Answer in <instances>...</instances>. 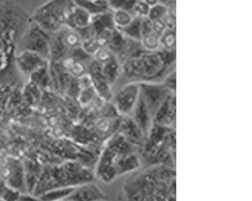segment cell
Instances as JSON below:
<instances>
[{"label": "cell", "mask_w": 252, "mask_h": 201, "mask_svg": "<svg viewBox=\"0 0 252 201\" xmlns=\"http://www.w3.org/2000/svg\"><path fill=\"white\" fill-rule=\"evenodd\" d=\"M92 15L84 8L75 5L67 18L66 28L76 29L85 28L91 24Z\"/></svg>", "instance_id": "4fadbf2b"}, {"label": "cell", "mask_w": 252, "mask_h": 201, "mask_svg": "<svg viewBox=\"0 0 252 201\" xmlns=\"http://www.w3.org/2000/svg\"><path fill=\"white\" fill-rule=\"evenodd\" d=\"M167 12H168V8L167 5L158 3L154 6L150 7L149 14L146 18L151 22H153L155 20L163 19Z\"/></svg>", "instance_id": "83f0119b"}, {"label": "cell", "mask_w": 252, "mask_h": 201, "mask_svg": "<svg viewBox=\"0 0 252 201\" xmlns=\"http://www.w3.org/2000/svg\"><path fill=\"white\" fill-rule=\"evenodd\" d=\"M29 20L18 4L0 2V80H11L18 72L15 57L20 38Z\"/></svg>", "instance_id": "6da1fadb"}, {"label": "cell", "mask_w": 252, "mask_h": 201, "mask_svg": "<svg viewBox=\"0 0 252 201\" xmlns=\"http://www.w3.org/2000/svg\"><path fill=\"white\" fill-rule=\"evenodd\" d=\"M15 64L18 72L30 77L41 67L49 66L50 61L37 53L22 51L17 53Z\"/></svg>", "instance_id": "52a82bcc"}, {"label": "cell", "mask_w": 252, "mask_h": 201, "mask_svg": "<svg viewBox=\"0 0 252 201\" xmlns=\"http://www.w3.org/2000/svg\"><path fill=\"white\" fill-rule=\"evenodd\" d=\"M151 29H152L153 33L157 35L158 37H160V36H162L163 33L165 32L167 28L164 19H158L152 22Z\"/></svg>", "instance_id": "1f68e13d"}, {"label": "cell", "mask_w": 252, "mask_h": 201, "mask_svg": "<svg viewBox=\"0 0 252 201\" xmlns=\"http://www.w3.org/2000/svg\"><path fill=\"white\" fill-rule=\"evenodd\" d=\"M81 47L83 48V49H84L86 53H88L90 56H92L93 57H94L95 53L98 51V49L101 48L99 45L98 44V43H97L95 36L90 38V39H85V40L82 41Z\"/></svg>", "instance_id": "f546056e"}, {"label": "cell", "mask_w": 252, "mask_h": 201, "mask_svg": "<svg viewBox=\"0 0 252 201\" xmlns=\"http://www.w3.org/2000/svg\"><path fill=\"white\" fill-rule=\"evenodd\" d=\"M59 63L65 71L75 78H80L88 74L87 64L76 61L70 56H67L63 61Z\"/></svg>", "instance_id": "e0dca14e"}, {"label": "cell", "mask_w": 252, "mask_h": 201, "mask_svg": "<svg viewBox=\"0 0 252 201\" xmlns=\"http://www.w3.org/2000/svg\"><path fill=\"white\" fill-rule=\"evenodd\" d=\"M146 196V194L141 181L131 185L128 190L129 201H144Z\"/></svg>", "instance_id": "4316f807"}, {"label": "cell", "mask_w": 252, "mask_h": 201, "mask_svg": "<svg viewBox=\"0 0 252 201\" xmlns=\"http://www.w3.org/2000/svg\"><path fill=\"white\" fill-rule=\"evenodd\" d=\"M49 66L50 64L36 70V72L30 76V81L33 82L39 88L46 89V88H48L50 86V83L52 82Z\"/></svg>", "instance_id": "44dd1931"}, {"label": "cell", "mask_w": 252, "mask_h": 201, "mask_svg": "<svg viewBox=\"0 0 252 201\" xmlns=\"http://www.w3.org/2000/svg\"><path fill=\"white\" fill-rule=\"evenodd\" d=\"M77 6L84 8L91 15H98L111 11L106 0H73Z\"/></svg>", "instance_id": "2e32d148"}, {"label": "cell", "mask_w": 252, "mask_h": 201, "mask_svg": "<svg viewBox=\"0 0 252 201\" xmlns=\"http://www.w3.org/2000/svg\"><path fill=\"white\" fill-rule=\"evenodd\" d=\"M176 94L173 93L160 105L153 116V122L162 126H170L175 121Z\"/></svg>", "instance_id": "9c48e42d"}, {"label": "cell", "mask_w": 252, "mask_h": 201, "mask_svg": "<svg viewBox=\"0 0 252 201\" xmlns=\"http://www.w3.org/2000/svg\"><path fill=\"white\" fill-rule=\"evenodd\" d=\"M115 167L118 175H123L136 170L139 167V159L133 153L118 156Z\"/></svg>", "instance_id": "5bb4252c"}, {"label": "cell", "mask_w": 252, "mask_h": 201, "mask_svg": "<svg viewBox=\"0 0 252 201\" xmlns=\"http://www.w3.org/2000/svg\"><path fill=\"white\" fill-rule=\"evenodd\" d=\"M105 147L117 155H125L132 153V144L121 133L115 135L112 139H110Z\"/></svg>", "instance_id": "9a60e30c"}, {"label": "cell", "mask_w": 252, "mask_h": 201, "mask_svg": "<svg viewBox=\"0 0 252 201\" xmlns=\"http://www.w3.org/2000/svg\"><path fill=\"white\" fill-rule=\"evenodd\" d=\"M93 174L84 165L75 161L49 166L42 169L33 195L39 197L53 188L77 187L93 182Z\"/></svg>", "instance_id": "7a4b0ae2"}, {"label": "cell", "mask_w": 252, "mask_h": 201, "mask_svg": "<svg viewBox=\"0 0 252 201\" xmlns=\"http://www.w3.org/2000/svg\"><path fill=\"white\" fill-rule=\"evenodd\" d=\"M63 41L69 49L80 47L82 44V39L75 29L64 28L62 29Z\"/></svg>", "instance_id": "603a6c76"}, {"label": "cell", "mask_w": 252, "mask_h": 201, "mask_svg": "<svg viewBox=\"0 0 252 201\" xmlns=\"http://www.w3.org/2000/svg\"><path fill=\"white\" fill-rule=\"evenodd\" d=\"M160 49L167 51H175L177 45L176 29H167L160 37Z\"/></svg>", "instance_id": "d4e9b609"}, {"label": "cell", "mask_w": 252, "mask_h": 201, "mask_svg": "<svg viewBox=\"0 0 252 201\" xmlns=\"http://www.w3.org/2000/svg\"><path fill=\"white\" fill-rule=\"evenodd\" d=\"M173 93L174 92H171L162 82L140 83V95L153 119L160 105Z\"/></svg>", "instance_id": "8992f818"}, {"label": "cell", "mask_w": 252, "mask_h": 201, "mask_svg": "<svg viewBox=\"0 0 252 201\" xmlns=\"http://www.w3.org/2000/svg\"><path fill=\"white\" fill-rule=\"evenodd\" d=\"M150 7L146 5L143 0H137L133 8V15L134 16L141 17V18H146L149 14Z\"/></svg>", "instance_id": "4dcf8cb0"}, {"label": "cell", "mask_w": 252, "mask_h": 201, "mask_svg": "<svg viewBox=\"0 0 252 201\" xmlns=\"http://www.w3.org/2000/svg\"><path fill=\"white\" fill-rule=\"evenodd\" d=\"M142 20L143 18L136 16L128 26L117 29L125 38L140 42L142 37Z\"/></svg>", "instance_id": "ac0fdd59"}, {"label": "cell", "mask_w": 252, "mask_h": 201, "mask_svg": "<svg viewBox=\"0 0 252 201\" xmlns=\"http://www.w3.org/2000/svg\"><path fill=\"white\" fill-rule=\"evenodd\" d=\"M140 44L146 53H155L160 49V37L153 32H148L142 35Z\"/></svg>", "instance_id": "7402d4cb"}, {"label": "cell", "mask_w": 252, "mask_h": 201, "mask_svg": "<svg viewBox=\"0 0 252 201\" xmlns=\"http://www.w3.org/2000/svg\"><path fill=\"white\" fill-rule=\"evenodd\" d=\"M20 194L21 193L16 190L8 187L4 189L3 192H2V197L0 198L3 201H16Z\"/></svg>", "instance_id": "d6a6232c"}, {"label": "cell", "mask_w": 252, "mask_h": 201, "mask_svg": "<svg viewBox=\"0 0 252 201\" xmlns=\"http://www.w3.org/2000/svg\"><path fill=\"white\" fill-rule=\"evenodd\" d=\"M75 187H64V188H56L49 190L41 195L39 199L42 201H59L67 199L70 194L72 193Z\"/></svg>", "instance_id": "ffe728a7"}, {"label": "cell", "mask_w": 252, "mask_h": 201, "mask_svg": "<svg viewBox=\"0 0 252 201\" xmlns=\"http://www.w3.org/2000/svg\"><path fill=\"white\" fill-rule=\"evenodd\" d=\"M137 0H106L108 8L111 11L124 9L133 15V8Z\"/></svg>", "instance_id": "484cf974"}, {"label": "cell", "mask_w": 252, "mask_h": 201, "mask_svg": "<svg viewBox=\"0 0 252 201\" xmlns=\"http://www.w3.org/2000/svg\"><path fill=\"white\" fill-rule=\"evenodd\" d=\"M135 16L133 14L124 9L112 11V18L116 29H122L133 22Z\"/></svg>", "instance_id": "cb8c5ba5"}, {"label": "cell", "mask_w": 252, "mask_h": 201, "mask_svg": "<svg viewBox=\"0 0 252 201\" xmlns=\"http://www.w3.org/2000/svg\"><path fill=\"white\" fill-rule=\"evenodd\" d=\"M105 198L98 185L89 182L75 187L67 199L72 201H103Z\"/></svg>", "instance_id": "ba28073f"}, {"label": "cell", "mask_w": 252, "mask_h": 201, "mask_svg": "<svg viewBox=\"0 0 252 201\" xmlns=\"http://www.w3.org/2000/svg\"><path fill=\"white\" fill-rule=\"evenodd\" d=\"M51 33L33 22L30 17L29 22L20 38L18 52L29 51L37 53L49 60Z\"/></svg>", "instance_id": "277c9868"}, {"label": "cell", "mask_w": 252, "mask_h": 201, "mask_svg": "<svg viewBox=\"0 0 252 201\" xmlns=\"http://www.w3.org/2000/svg\"><path fill=\"white\" fill-rule=\"evenodd\" d=\"M129 116L139 126L143 134L148 135L153 126V116L141 95H139V99Z\"/></svg>", "instance_id": "30bf717a"}, {"label": "cell", "mask_w": 252, "mask_h": 201, "mask_svg": "<svg viewBox=\"0 0 252 201\" xmlns=\"http://www.w3.org/2000/svg\"><path fill=\"white\" fill-rule=\"evenodd\" d=\"M16 201H42L39 197L35 196L33 194L21 193Z\"/></svg>", "instance_id": "836d02e7"}, {"label": "cell", "mask_w": 252, "mask_h": 201, "mask_svg": "<svg viewBox=\"0 0 252 201\" xmlns=\"http://www.w3.org/2000/svg\"><path fill=\"white\" fill-rule=\"evenodd\" d=\"M70 201V200H68V199H64V200H62V201Z\"/></svg>", "instance_id": "8d00e7d4"}, {"label": "cell", "mask_w": 252, "mask_h": 201, "mask_svg": "<svg viewBox=\"0 0 252 201\" xmlns=\"http://www.w3.org/2000/svg\"><path fill=\"white\" fill-rule=\"evenodd\" d=\"M140 95V83L129 82L124 84L112 94V105L121 116H129Z\"/></svg>", "instance_id": "5b68a950"}, {"label": "cell", "mask_w": 252, "mask_h": 201, "mask_svg": "<svg viewBox=\"0 0 252 201\" xmlns=\"http://www.w3.org/2000/svg\"><path fill=\"white\" fill-rule=\"evenodd\" d=\"M120 126L121 134L125 136L131 144H141L144 134L129 116H124L120 123Z\"/></svg>", "instance_id": "8fae6325"}, {"label": "cell", "mask_w": 252, "mask_h": 201, "mask_svg": "<svg viewBox=\"0 0 252 201\" xmlns=\"http://www.w3.org/2000/svg\"><path fill=\"white\" fill-rule=\"evenodd\" d=\"M8 177V187L16 190L20 193H27L25 182V167L22 163L15 161L11 166Z\"/></svg>", "instance_id": "7c38bea8"}, {"label": "cell", "mask_w": 252, "mask_h": 201, "mask_svg": "<svg viewBox=\"0 0 252 201\" xmlns=\"http://www.w3.org/2000/svg\"><path fill=\"white\" fill-rule=\"evenodd\" d=\"M158 1L159 3L163 4V5H168L172 0H158Z\"/></svg>", "instance_id": "d590c367"}, {"label": "cell", "mask_w": 252, "mask_h": 201, "mask_svg": "<svg viewBox=\"0 0 252 201\" xmlns=\"http://www.w3.org/2000/svg\"><path fill=\"white\" fill-rule=\"evenodd\" d=\"M74 6L73 0H49L36 8L31 18L49 33H56L65 28Z\"/></svg>", "instance_id": "3957f363"}, {"label": "cell", "mask_w": 252, "mask_h": 201, "mask_svg": "<svg viewBox=\"0 0 252 201\" xmlns=\"http://www.w3.org/2000/svg\"><path fill=\"white\" fill-rule=\"evenodd\" d=\"M115 55L108 47L100 48L94 56V60L102 65L112 61Z\"/></svg>", "instance_id": "f1b7e54d"}, {"label": "cell", "mask_w": 252, "mask_h": 201, "mask_svg": "<svg viewBox=\"0 0 252 201\" xmlns=\"http://www.w3.org/2000/svg\"><path fill=\"white\" fill-rule=\"evenodd\" d=\"M143 2L149 5V7H153L156 5V4L159 3L158 0H143Z\"/></svg>", "instance_id": "e575fe53"}, {"label": "cell", "mask_w": 252, "mask_h": 201, "mask_svg": "<svg viewBox=\"0 0 252 201\" xmlns=\"http://www.w3.org/2000/svg\"><path fill=\"white\" fill-rule=\"evenodd\" d=\"M121 64H119L115 57L112 61L102 65V74L106 79L110 86H113L118 79L121 77Z\"/></svg>", "instance_id": "d6986e66"}]
</instances>
